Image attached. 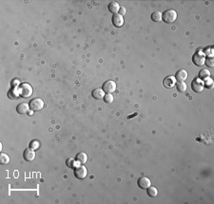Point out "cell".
Segmentation results:
<instances>
[{
	"instance_id": "obj_1",
	"label": "cell",
	"mask_w": 214,
	"mask_h": 204,
	"mask_svg": "<svg viewBox=\"0 0 214 204\" xmlns=\"http://www.w3.org/2000/svg\"><path fill=\"white\" fill-rule=\"evenodd\" d=\"M177 19V12L174 10H168L162 15V20L165 23H173Z\"/></svg>"
},
{
	"instance_id": "obj_2",
	"label": "cell",
	"mask_w": 214,
	"mask_h": 204,
	"mask_svg": "<svg viewBox=\"0 0 214 204\" xmlns=\"http://www.w3.org/2000/svg\"><path fill=\"white\" fill-rule=\"evenodd\" d=\"M44 107V101L40 98H35L30 102V108L34 111H39V110H42Z\"/></svg>"
},
{
	"instance_id": "obj_3",
	"label": "cell",
	"mask_w": 214,
	"mask_h": 204,
	"mask_svg": "<svg viewBox=\"0 0 214 204\" xmlns=\"http://www.w3.org/2000/svg\"><path fill=\"white\" fill-rule=\"evenodd\" d=\"M20 96L23 98H29L32 94V88L29 84H22L18 88Z\"/></svg>"
},
{
	"instance_id": "obj_4",
	"label": "cell",
	"mask_w": 214,
	"mask_h": 204,
	"mask_svg": "<svg viewBox=\"0 0 214 204\" xmlns=\"http://www.w3.org/2000/svg\"><path fill=\"white\" fill-rule=\"evenodd\" d=\"M205 61H206V56L202 52H196L193 54L192 56V62L195 66H202L205 65Z\"/></svg>"
},
{
	"instance_id": "obj_5",
	"label": "cell",
	"mask_w": 214,
	"mask_h": 204,
	"mask_svg": "<svg viewBox=\"0 0 214 204\" xmlns=\"http://www.w3.org/2000/svg\"><path fill=\"white\" fill-rule=\"evenodd\" d=\"M191 88L192 90L196 92V93H200L204 90L205 86H204V82L202 80H200L199 78H196L192 81L191 83Z\"/></svg>"
},
{
	"instance_id": "obj_6",
	"label": "cell",
	"mask_w": 214,
	"mask_h": 204,
	"mask_svg": "<svg viewBox=\"0 0 214 204\" xmlns=\"http://www.w3.org/2000/svg\"><path fill=\"white\" fill-rule=\"evenodd\" d=\"M88 175V171L87 168L84 165H80V166H76L74 168V176H76L79 180H83L85 179Z\"/></svg>"
},
{
	"instance_id": "obj_7",
	"label": "cell",
	"mask_w": 214,
	"mask_h": 204,
	"mask_svg": "<svg viewBox=\"0 0 214 204\" xmlns=\"http://www.w3.org/2000/svg\"><path fill=\"white\" fill-rule=\"evenodd\" d=\"M103 90H104V92H106L107 94H112V92H114L116 90V84H115V82L113 81H107L104 83V85H103Z\"/></svg>"
},
{
	"instance_id": "obj_8",
	"label": "cell",
	"mask_w": 214,
	"mask_h": 204,
	"mask_svg": "<svg viewBox=\"0 0 214 204\" xmlns=\"http://www.w3.org/2000/svg\"><path fill=\"white\" fill-rule=\"evenodd\" d=\"M137 184L141 189L146 190L151 185V182H150V180L149 178H147V176H142V178H140L139 180H138Z\"/></svg>"
},
{
	"instance_id": "obj_9",
	"label": "cell",
	"mask_w": 214,
	"mask_h": 204,
	"mask_svg": "<svg viewBox=\"0 0 214 204\" xmlns=\"http://www.w3.org/2000/svg\"><path fill=\"white\" fill-rule=\"evenodd\" d=\"M163 85L167 88H172L176 85V79L174 76H168L163 81Z\"/></svg>"
},
{
	"instance_id": "obj_10",
	"label": "cell",
	"mask_w": 214,
	"mask_h": 204,
	"mask_svg": "<svg viewBox=\"0 0 214 204\" xmlns=\"http://www.w3.org/2000/svg\"><path fill=\"white\" fill-rule=\"evenodd\" d=\"M112 24L116 28H120V27L123 26L124 24V17L122 15H120L119 13H116V15H113L112 16Z\"/></svg>"
},
{
	"instance_id": "obj_11",
	"label": "cell",
	"mask_w": 214,
	"mask_h": 204,
	"mask_svg": "<svg viewBox=\"0 0 214 204\" xmlns=\"http://www.w3.org/2000/svg\"><path fill=\"white\" fill-rule=\"evenodd\" d=\"M23 156H24L25 160H27V161H32L34 160V158H35V153H34L33 149L28 148V149H26V150L24 151Z\"/></svg>"
},
{
	"instance_id": "obj_12",
	"label": "cell",
	"mask_w": 214,
	"mask_h": 204,
	"mask_svg": "<svg viewBox=\"0 0 214 204\" xmlns=\"http://www.w3.org/2000/svg\"><path fill=\"white\" fill-rule=\"evenodd\" d=\"M188 78V72L186 71L185 70H180L176 72V75H175V79L178 82H185Z\"/></svg>"
},
{
	"instance_id": "obj_13",
	"label": "cell",
	"mask_w": 214,
	"mask_h": 204,
	"mask_svg": "<svg viewBox=\"0 0 214 204\" xmlns=\"http://www.w3.org/2000/svg\"><path fill=\"white\" fill-rule=\"evenodd\" d=\"M92 97H93L94 99H96V100H101V99L104 98V96H105L106 94H105L104 90L101 89V88H95V89L92 91Z\"/></svg>"
},
{
	"instance_id": "obj_14",
	"label": "cell",
	"mask_w": 214,
	"mask_h": 204,
	"mask_svg": "<svg viewBox=\"0 0 214 204\" xmlns=\"http://www.w3.org/2000/svg\"><path fill=\"white\" fill-rule=\"evenodd\" d=\"M29 108H30V105H28L27 103H21V104H19L17 105L16 111L19 114H26L28 111H29Z\"/></svg>"
},
{
	"instance_id": "obj_15",
	"label": "cell",
	"mask_w": 214,
	"mask_h": 204,
	"mask_svg": "<svg viewBox=\"0 0 214 204\" xmlns=\"http://www.w3.org/2000/svg\"><path fill=\"white\" fill-rule=\"evenodd\" d=\"M210 77V72L209 70L206 69H203L202 70L199 71V79L202 80V81H206L208 80Z\"/></svg>"
},
{
	"instance_id": "obj_16",
	"label": "cell",
	"mask_w": 214,
	"mask_h": 204,
	"mask_svg": "<svg viewBox=\"0 0 214 204\" xmlns=\"http://www.w3.org/2000/svg\"><path fill=\"white\" fill-rule=\"evenodd\" d=\"M119 10H120V6L117 2H112L109 3V11L113 13V15H116L117 12H119Z\"/></svg>"
},
{
	"instance_id": "obj_17",
	"label": "cell",
	"mask_w": 214,
	"mask_h": 204,
	"mask_svg": "<svg viewBox=\"0 0 214 204\" xmlns=\"http://www.w3.org/2000/svg\"><path fill=\"white\" fill-rule=\"evenodd\" d=\"M19 90H18V88L17 87H12V89L8 92V97L10 99H12V100H15V99H17L19 97Z\"/></svg>"
},
{
	"instance_id": "obj_18",
	"label": "cell",
	"mask_w": 214,
	"mask_h": 204,
	"mask_svg": "<svg viewBox=\"0 0 214 204\" xmlns=\"http://www.w3.org/2000/svg\"><path fill=\"white\" fill-rule=\"evenodd\" d=\"M76 160L79 163H81V164H85V163L87 162V160H88V156L84 152H80L76 156Z\"/></svg>"
},
{
	"instance_id": "obj_19",
	"label": "cell",
	"mask_w": 214,
	"mask_h": 204,
	"mask_svg": "<svg viewBox=\"0 0 214 204\" xmlns=\"http://www.w3.org/2000/svg\"><path fill=\"white\" fill-rule=\"evenodd\" d=\"M147 193L149 196H151V198H155V196L158 195V190L156 189V187L154 186H149L148 189H147Z\"/></svg>"
},
{
	"instance_id": "obj_20",
	"label": "cell",
	"mask_w": 214,
	"mask_h": 204,
	"mask_svg": "<svg viewBox=\"0 0 214 204\" xmlns=\"http://www.w3.org/2000/svg\"><path fill=\"white\" fill-rule=\"evenodd\" d=\"M9 162H10L9 156L5 153H1V155H0V163H1L2 165H6L8 164Z\"/></svg>"
},
{
	"instance_id": "obj_21",
	"label": "cell",
	"mask_w": 214,
	"mask_h": 204,
	"mask_svg": "<svg viewBox=\"0 0 214 204\" xmlns=\"http://www.w3.org/2000/svg\"><path fill=\"white\" fill-rule=\"evenodd\" d=\"M162 15L160 11H154L152 15H151V19H152V21L154 22H160L162 20Z\"/></svg>"
},
{
	"instance_id": "obj_22",
	"label": "cell",
	"mask_w": 214,
	"mask_h": 204,
	"mask_svg": "<svg viewBox=\"0 0 214 204\" xmlns=\"http://www.w3.org/2000/svg\"><path fill=\"white\" fill-rule=\"evenodd\" d=\"M177 87V90L180 91V92H184L187 90V84L185 82H178V84L176 85Z\"/></svg>"
},
{
	"instance_id": "obj_23",
	"label": "cell",
	"mask_w": 214,
	"mask_h": 204,
	"mask_svg": "<svg viewBox=\"0 0 214 204\" xmlns=\"http://www.w3.org/2000/svg\"><path fill=\"white\" fill-rule=\"evenodd\" d=\"M66 163H67V166H68V167H70V168H75V167L77 166L76 161H75V160H74L73 158L68 159V160H67V161H66Z\"/></svg>"
},
{
	"instance_id": "obj_24",
	"label": "cell",
	"mask_w": 214,
	"mask_h": 204,
	"mask_svg": "<svg viewBox=\"0 0 214 204\" xmlns=\"http://www.w3.org/2000/svg\"><path fill=\"white\" fill-rule=\"evenodd\" d=\"M104 101H105V103H107V104H112V102H113V96L112 94H106L105 96H104Z\"/></svg>"
},
{
	"instance_id": "obj_25",
	"label": "cell",
	"mask_w": 214,
	"mask_h": 204,
	"mask_svg": "<svg viewBox=\"0 0 214 204\" xmlns=\"http://www.w3.org/2000/svg\"><path fill=\"white\" fill-rule=\"evenodd\" d=\"M205 64L206 65V66H209V67H212L213 65H214V59L212 57H209V58H206V61H205Z\"/></svg>"
},
{
	"instance_id": "obj_26",
	"label": "cell",
	"mask_w": 214,
	"mask_h": 204,
	"mask_svg": "<svg viewBox=\"0 0 214 204\" xmlns=\"http://www.w3.org/2000/svg\"><path fill=\"white\" fill-rule=\"evenodd\" d=\"M30 148L33 149V150H36L39 148V142L37 141H33L30 144Z\"/></svg>"
},
{
	"instance_id": "obj_27",
	"label": "cell",
	"mask_w": 214,
	"mask_h": 204,
	"mask_svg": "<svg viewBox=\"0 0 214 204\" xmlns=\"http://www.w3.org/2000/svg\"><path fill=\"white\" fill-rule=\"evenodd\" d=\"M206 86L208 87V88H212V86H213V81L210 78H209L208 80H206Z\"/></svg>"
},
{
	"instance_id": "obj_28",
	"label": "cell",
	"mask_w": 214,
	"mask_h": 204,
	"mask_svg": "<svg viewBox=\"0 0 214 204\" xmlns=\"http://www.w3.org/2000/svg\"><path fill=\"white\" fill-rule=\"evenodd\" d=\"M125 13H126V9L124 8V7H122V8H120V10H119V15L123 16Z\"/></svg>"
}]
</instances>
